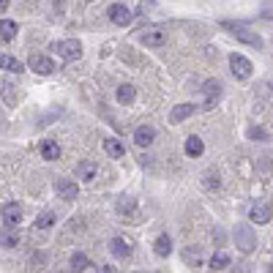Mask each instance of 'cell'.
<instances>
[{
    "mask_svg": "<svg viewBox=\"0 0 273 273\" xmlns=\"http://www.w3.org/2000/svg\"><path fill=\"white\" fill-rule=\"evenodd\" d=\"M9 3H11V0H0V14H3L6 9H9Z\"/></svg>",
    "mask_w": 273,
    "mask_h": 273,
    "instance_id": "obj_32",
    "label": "cell"
},
{
    "mask_svg": "<svg viewBox=\"0 0 273 273\" xmlns=\"http://www.w3.org/2000/svg\"><path fill=\"white\" fill-rule=\"evenodd\" d=\"M205 186H208V189H211V186H213V189H219V178H216V175H213V178H211V175H208Z\"/></svg>",
    "mask_w": 273,
    "mask_h": 273,
    "instance_id": "obj_30",
    "label": "cell"
},
{
    "mask_svg": "<svg viewBox=\"0 0 273 273\" xmlns=\"http://www.w3.org/2000/svg\"><path fill=\"white\" fill-rule=\"evenodd\" d=\"M104 150H107V156H112V158H123V153H126V148L120 145L118 140H112V136L104 140Z\"/></svg>",
    "mask_w": 273,
    "mask_h": 273,
    "instance_id": "obj_20",
    "label": "cell"
},
{
    "mask_svg": "<svg viewBox=\"0 0 273 273\" xmlns=\"http://www.w3.org/2000/svg\"><path fill=\"white\" fill-rule=\"evenodd\" d=\"M235 246H238L243 254L254 252V246H257V235H254L252 224H238V227H235Z\"/></svg>",
    "mask_w": 273,
    "mask_h": 273,
    "instance_id": "obj_1",
    "label": "cell"
},
{
    "mask_svg": "<svg viewBox=\"0 0 273 273\" xmlns=\"http://www.w3.org/2000/svg\"><path fill=\"white\" fill-rule=\"evenodd\" d=\"M52 224H55V213H52V211H44V213L36 219V230H50Z\"/></svg>",
    "mask_w": 273,
    "mask_h": 273,
    "instance_id": "obj_27",
    "label": "cell"
},
{
    "mask_svg": "<svg viewBox=\"0 0 273 273\" xmlns=\"http://www.w3.org/2000/svg\"><path fill=\"white\" fill-rule=\"evenodd\" d=\"M197 112V104H178V107H172L170 112V123H183L189 115H194Z\"/></svg>",
    "mask_w": 273,
    "mask_h": 273,
    "instance_id": "obj_11",
    "label": "cell"
},
{
    "mask_svg": "<svg viewBox=\"0 0 273 273\" xmlns=\"http://www.w3.org/2000/svg\"><path fill=\"white\" fill-rule=\"evenodd\" d=\"M205 153V145H202V140H199V136H189L186 140V156H202Z\"/></svg>",
    "mask_w": 273,
    "mask_h": 273,
    "instance_id": "obj_21",
    "label": "cell"
},
{
    "mask_svg": "<svg viewBox=\"0 0 273 273\" xmlns=\"http://www.w3.org/2000/svg\"><path fill=\"white\" fill-rule=\"evenodd\" d=\"M270 270H273V265H270Z\"/></svg>",
    "mask_w": 273,
    "mask_h": 273,
    "instance_id": "obj_33",
    "label": "cell"
},
{
    "mask_svg": "<svg viewBox=\"0 0 273 273\" xmlns=\"http://www.w3.org/2000/svg\"><path fill=\"white\" fill-rule=\"evenodd\" d=\"M0 96L9 107H17V87H14L9 79H0Z\"/></svg>",
    "mask_w": 273,
    "mask_h": 273,
    "instance_id": "obj_16",
    "label": "cell"
},
{
    "mask_svg": "<svg viewBox=\"0 0 273 273\" xmlns=\"http://www.w3.org/2000/svg\"><path fill=\"white\" fill-rule=\"evenodd\" d=\"M0 216H3V224H6V227H17V224L22 221V208H19L17 202H9V205H3Z\"/></svg>",
    "mask_w": 273,
    "mask_h": 273,
    "instance_id": "obj_8",
    "label": "cell"
},
{
    "mask_svg": "<svg viewBox=\"0 0 273 273\" xmlns=\"http://www.w3.org/2000/svg\"><path fill=\"white\" fill-rule=\"evenodd\" d=\"M0 38H3V41H14V38H17V22L0 19Z\"/></svg>",
    "mask_w": 273,
    "mask_h": 273,
    "instance_id": "obj_19",
    "label": "cell"
},
{
    "mask_svg": "<svg viewBox=\"0 0 273 273\" xmlns=\"http://www.w3.org/2000/svg\"><path fill=\"white\" fill-rule=\"evenodd\" d=\"M96 172H99V167H96V162H82V164H77V178L79 180H93L96 178Z\"/></svg>",
    "mask_w": 273,
    "mask_h": 273,
    "instance_id": "obj_17",
    "label": "cell"
},
{
    "mask_svg": "<svg viewBox=\"0 0 273 273\" xmlns=\"http://www.w3.org/2000/svg\"><path fill=\"white\" fill-rule=\"evenodd\" d=\"M41 158H47V162H55V158H60V145L55 140H44L41 142Z\"/></svg>",
    "mask_w": 273,
    "mask_h": 273,
    "instance_id": "obj_15",
    "label": "cell"
},
{
    "mask_svg": "<svg viewBox=\"0 0 273 273\" xmlns=\"http://www.w3.org/2000/svg\"><path fill=\"white\" fill-rule=\"evenodd\" d=\"M134 208H136V202H134V197H120L118 199V213H134Z\"/></svg>",
    "mask_w": 273,
    "mask_h": 273,
    "instance_id": "obj_28",
    "label": "cell"
},
{
    "mask_svg": "<svg viewBox=\"0 0 273 273\" xmlns=\"http://www.w3.org/2000/svg\"><path fill=\"white\" fill-rule=\"evenodd\" d=\"M55 52H58L63 60L74 63V60L82 58V44L74 41V38H66V41H58V44H55Z\"/></svg>",
    "mask_w": 273,
    "mask_h": 273,
    "instance_id": "obj_2",
    "label": "cell"
},
{
    "mask_svg": "<svg viewBox=\"0 0 273 273\" xmlns=\"http://www.w3.org/2000/svg\"><path fill=\"white\" fill-rule=\"evenodd\" d=\"M140 41L145 44V47H164L167 33H164L162 28H148L145 33H140Z\"/></svg>",
    "mask_w": 273,
    "mask_h": 273,
    "instance_id": "obj_7",
    "label": "cell"
},
{
    "mask_svg": "<svg viewBox=\"0 0 273 273\" xmlns=\"http://www.w3.org/2000/svg\"><path fill=\"white\" fill-rule=\"evenodd\" d=\"M134 96H136V87L134 85H120L118 87V101L120 104H131Z\"/></svg>",
    "mask_w": 273,
    "mask_h": 273,
    "instance_id": "obj_24",
    "label": "cell"
},
{
    "mask_svg": "<svg viewBox=\"0 0 273 273\" xmlns=\"http://www.w3.org/2000/svg\"><path fill=\"white\" fill-rule=\"evenodd\" d=\"M262 17H273V0L268 6H262Z\"/></svg>",
    "mask_w": 273,
    "mask_h": 273,
    "instance_id": "obj_31",
    "label": "cell"
},
{
    "mask_svg": "<svg viewBox=\"0 0 273 273\" xmlns=\"http://www.w3.org/2000/svg\"><path fill=\"white\" fill-rule=\"evenodd\" d=\"M205 93H208V101H205V107L211 109L216 101H219V93H221V85L219 82H205Z\"/></svg>",
    "mask_w": 273,
    "mask_h": 273,
    "instance_id": "obj_23",
    "label": "cell"
},
{
    "mask_svg": "<svg viewBox=\"0 0 273 273\" xmlns=\"http://www.w3.org/2000/svg\"><path fill=\"white\" fill-rule=\"evenodd\" d=\"M55 191H58V197L66 199V202H74V199L79 197V186L74 180H58L55 183Z\"/></svg>",
    "mask_w": 273,
    "mask_h": 273,
    "instance_id": "obj_6",
    "label": "cell"
},
{
    "mask_svg": "<svg viewBox=\"0 0 273 273\" xmlns=\"http://www.w3.org/2000/svg\"><path fill=\"white\" fill-rule=\"evenodd\" d=\"M28 66H30V71H36V74H44V77H50V74H55V63L47 58V55H30V60H28Z\"/></svg>",
    "mask_w": 273,
    "mask_h": 273,
    "instance_id": "obj_5",
    "label": "cell"
},
{
    "mask_svg": "<svg viewBox=\"0 0 273 273\" xmlns=\"http://www.w3.org/2000/svg\"><path fill=\"white\" fill-rule=\"evenodd\" d=\"M224 28H227L230 33L238 38V41H243V44H252V47H257V50H260V47H262V36H260V33H254V30H246V28L230 25V22H224Z\"/></svg>",
    "mask_w": 273,
    "mask_h": 273,
    "instance_id": "obj_3",
    "label": "cell"
},
{
    "mask_svg": "<svg viewBox=\"0 0 273 273\" xmlns=\"http://www.w3.org/2000/svg\"><path fill=\"white\" fill-rule=\"evenodd\" d=\"M270 216H273V208L268 202H257L252 211H248V219H252L254 224H268Z\"/></svg>",
    "mask_w": 273,
    "mask_h": 273,
    "instance_id": "obj_9",
    "label": "cell"
},
{
    "mask_svg": "<svg viewBox=\"0 0 273 273\" xmlns=\"http://www.w3.org/2000/svg\"><path fill=\"white\" fill-rule=\"evenodd\" d=\"M17 243H19L17 227H6V224H3V230H0V246H3V248H14Z\"/></svg>",
    "mask_w": 273,
    "mask_h": 273,
    "instance_id": "obj_14",
    "label": "cell"
},
{
    "mask_svg": "<svg viewBox=\"0 0 273 273\" xmlns=\"http://www.w3.org/2000/svg\"><path fill=\"white\" fill-rule=\"evenodd\" d=\"M71 268H74V270H90V268H93V262L87 260V254L74 252V254H71Z\"/></svg>",
    "mask_w": 273,
    "mask_h": 273,
    "instance_id": "obj_22",
    "label": "cell"
},
{
    "mask_svg": "<svg viewBox=\"0 0 273 273\" xmlns=\"http://www.w3.org/2000/svg\"><path fill=\"white\" fill-rule=\"evenodd\" d=\"M109 252L118 257V260H126V257H131V243L123 238H112V243H109Z\"/></svg>",
    "mask_w": 273,
    "mask_h": 273,
    "instance_id": "obj_13",
    "label": "cell"
},
{
    "mask_svg": "<svg viewBox=\"0 0 273 273\" xmlns=\"http://www.w3.org/2000/svg\"><path fill=\"white\" fill-rule=\"evenodd\" d=\"M248 136H252V140H260V142H265L268 140V131H265V128H248Z\"/></svg>",
    "mask_w": 273,
    "mask_h": 273,
    "instance_id": "obj_29",
    "label": "cell"
},
{
    "mask_svg": "<svg viewBox=\"0 0 273 273\" xmlns=\"http://www.w3.org/2000/svg\"><path fill=\"white\" fill-rule=\"evenodd\" d=\"M0 69H6V71H25V66L17 60V58H9V55H0Z\"/></svg>",
    "mask_w": 273,
    "mask_h": 273,
    "instance_id": "obj_25",
    "label": "cell"
},
{
    "mask_svg": "<svg viewBox=\"0 0 273 273\" xmlns=\"http://www.w3.org/2000/svg\"><path fill=\"white\" fill-rule=\"evenodd\" d=\"M153 140H156V131H153V128H150V126H140V128H136V131H134V142H136V145H140V148H148V145H153Z\"/></svg>",
    "mask_w": 273,
    "mask_h": 273,
    "instance_id": "obj_12",
    "label": "cell"
},
{
    "mask_svg": "<svg viewBox=\"0 0 273 273\" xmlns=\"http://www.w3.org/2000/svg\"><path fill=\"white\" fill-rule=\"evenodd\" d=\"M211 268H213V270H224V268H230V254H224V252L213 254V257H211Z\"/></svg>",
    "mask_w": 273,
    "mask_h": 273,
    "instance_id": "obj_26",
    "label": "cell"
},
{
    "mask_svg": "<svg viewBox=\"0 0 273 273\" xmlns=\"http://www.w3.org/2000/svg\"><path fill=\"white\" fill-rule=\"evenodd\" d=\"M230 69H232V74H235L238 79H248L252 77V71H254V66H252V60L248 58H243V55H230Z\"/></svg>",
    "mask_w": 273,
    "mask_h": 273,
    "instance_id": "obj_4",
    "label": "cell"
},
{
    "mask_svg": "<svg viewBox=\"0 0 273 273\" xmlns=\"http://www.w3.org/2000/svg\"><path fill=\"white\" fill-rule=\"evenodd\" d=\"M109 19L115 22V25L126 28L128 22H131V11H128L123 3H115V6H109Z\"/></svg>",
    "mask_w": 273,
    "mask_h": 273,
    "instance_id": "obj_10",
    "label": "cell"
},
{
    "mask_svg": "<svg viewBox=\"0 0 273 273\" xmlns=\"http://www.w3.org/2000/svg\"><path fill=\"white\" fill-rule=\"evenodd\" d=\"M153 252H156L158 257H170V252H172V238H170V235H158L156 243H153Z\"/></svg>",
    "mask_w": 273,
    "mask_h": 273,
    "instance_id": "obj_18",
    "label": "cell"
}]
</instances>
